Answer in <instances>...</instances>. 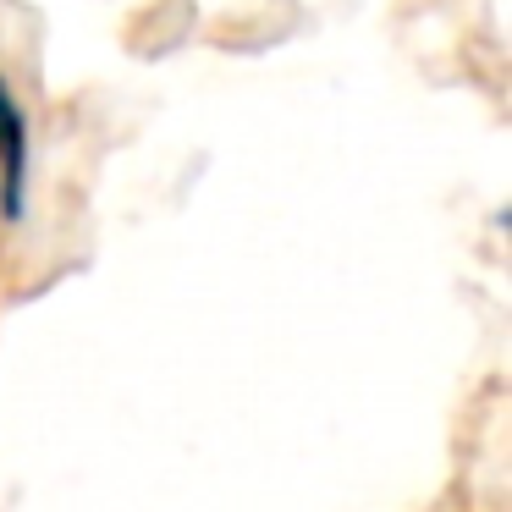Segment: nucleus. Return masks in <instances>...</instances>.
<instances>
[{"label":"nucleus","instance_id":"f257e3e1","mask_svg":"<svg viewBox=\"0 0 512 512\" xmlns=\"http://www.w3.org/2000/svg\"><path fill=\"white\" fill-rule=\"evenodd\" d=\"M28 215V116L12 83L0 78V221L17 226Z\"/></svg>","mask_w":512,"mask_h":512}]
</instances>
